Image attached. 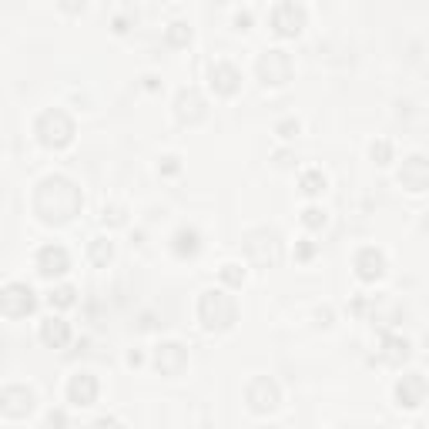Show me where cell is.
Returning a JSON list of instances; mask_svg holds the SVG:
<instances>
[{
    "instance_id": "cell-1",
    "label": "cell",
    "mask_w": 429,
    "mask_h": 429,
    "mask_svg": "<svg viewBox=\"0 0 429 429\" xmlns=\"http://www.w3.org/2000/svg\"><path fill=\"white\" fill-rule=\"evenodd\" d=\"M84 198H81V188L64 175H51L44 178L37 191H34V215L44 221V225H67L81 211Z\"/></svg>"
},
{
    "instance_id": "cell-2",
    "label": "cell",
    "mask_w": 429,
    "mask_h": 429,
    "mask_svg": "<svg viewBox=\"0 0 429 429\" xmlns=\"http://www.w3.org/2000/svg\"><path fill=\"white\" fill-rule=\"evenodd\" d=\"M198 319L208 332H225L238 319V306H235V298L225 288H208L198 298Z\"/></svg>"
},
{
    "instance_id": "cell-3",
    "label": "cell",
    "mask_w": 429,
    "mask_h": 429,
    "mask_svg": "<svg viewBox=\"0 0 429 429\" xmlns=\"http://www.w3.org/2000/svg\"><path fill=\"white\" fill-rule=\"evenodd\" d=\"M37 138H41V144L44 148H67V144L74 141V121L67 118L61 108H51V111H44L41 118H37Z\"/></svg>"
},
{
    "instance_id": "cell-4",
    "label": "cell",
    "mask_w": 429,
    "mask_h": 429,
    "mask_svg": "<svg viewBox=\"0 0 429 429\" xmlns=\"http://www.w3.org/2000/svg\"><path fill=\"white\" fill-rule=\"evenodd\" d=\"M245 252H248V258H252L255 265L268 268V265L278 262V255H282V242H278V235L272 228H255V231L245 235Z\"/></svg>"
},
{
    "instance_id": "cell-5",
    "label": "cell",
    "mask_w": 429,
    "mask_h": 429,
    "mask_svg": "<svg viewBox=\"0 0 429 429\" xmlns=\"http://www.w3.org/2000/svg\"><path fill=\"white\" fill-rule=\"evenodd\" d=\"M34 308H37V296H34L31 286H24V282L4 286V292H0V312L7 319H24V316H31Z\"/></svg>"
},
{
    "instance_id": "cell-6",
    "label": "cell",
    "mask_w": 429,
    "mask_h": 429,
    "mask_svg": "<svg viewBox=\"0 0 429 429\" xmlns=\"http://www.w3.org/2000/svg\"><path fill=\"white\" fill-rule=\"evenodd\" d=\"M292 57L286 51H265L258 57V77H262V84H272V88H282L292 81Z\"/></svg>"
},
{
    "instance_id": "cell-7",
    "label": "cell",
    "mask_w": 429,
    "mask_h": 429,
    "mask_svg": "<svg viewBox=\"0 0 429 429\" xmlns=\"http://www.w3.org/2000/svg\"><path fill=\"white\" fill-rule=\"evenodd\" d=\"M245 399H248V409H252V413H258V416L272 413V409L278 406V385H276V379H268V375H258V379H252V383H248V389H245Z\"/></svg>"
},
{
    "instance_id": "cell-8",
    "label": "cell",
    "mask_w": 429,
    "mask_h": 429,
    "mask_svg": "<svg viewBox=\"0 0 429 429\" xmlns=\"http://www.w3.org/2000/svg\"><path fill=\"white\" fill-rule=\"evenodd\" d=\"M0 413L11 419H24L34 413V389L27 385H4L0 389Z\"/></svg>"
},
{
    "instance_id": "cell-9",
    "label": "cell",
    "mask_w": 429,
    "mask_h": 429,
    "mask_svg": "<svg viewBox=\"0 0 429 429\" xmlns=\"http://www.w3.org/2000/svg\"><path fill=\"white\" fill-rule=\"evenodd\" d=\"M188 365V349L181 342H161L154 349V369L161 375H181Z\"/></svg>"
},
{
    "instance_id": "cell-10",
    "label": "cell",
    "mask_w": 429,
    "mask_h": 429,
    "mask_svg": "<svg viewBox=\"0 0 429 429\" xmlns=\"http://www.w3.org/2000/svg\"><path fill=\"white\" fill-rule=\"evenodd\" d=\"M272 27H276V34H282V37H296V34L306 27V11H302L298 4H292V0L276 4V7H272Z\"/></svg>"
},
{
    "instance_id": "cell-11",
    "label": "cell",
    "mask_w": 429,
    "mask_h": 429,
    "mask_svg": "<svg viewBox=\"0 0 429 429\" xmlns=\"http://www.w3.org/2000/svg\"><path fill=\"white\" fill-rule=\"evenodd\" d=\"M208 81H211V91H215V94H221V98H231L235 91L242 88V74H238V67L228 64V61L211 64Z\"/></svg>"
},
{
    "instance_id": "cell-12",
    "label": "cell",
    "mask_w": 429,
    "mask_h": 429,
    "mask_svg": "<svg viewBox=\"0 0 429 429\" xmlns=\"http://www.w3.org/2000/svg\"><path fill=\"white\" fill-rule=\"evenodd\" d=\"M175 114H178V121L181 124H198V121H205V98H201L195 88H185L181 94H178V101H175Z\"/></svg>"
},
{
    "instance_id": "cell-13",
    "label": "cell",
    "mask_w": 429,
    "mask_h": 429,
    "mask_svg": "<svg viewBox=\"0 0 429 429\" xmlns=\"http://www.w3.org/2000/svg\"><path fill=\"white\" fill-rule=\"evenodd\" d=\"M71 268V258L61 245H44L41 252H37V272L44 278H61Z\"/></svg>"
},
{
    "instance_id": "cell-14",
    "label": "cell",
    "mask_w": 429,
    "mask_h": 429,
    "mask_svg": "<svg viewBox=\"0 0 429 429\" xmlns=\"http://www.w3.org/2000/svg\"><path fill=\"white\" fill-rule=\"evenodd\" d=\"M396 399H399V406L419 409V406H423V399H426V375H423V373L403 375L399 385H396Z\"/></svg>"
},
{
    "instance_id": "cell-15",
    "label": "cell",
    "mask_w": 429,
    "mask_h": 429,
    "mask_svg": "<svg viewBox=\"0 0 429 429\" xmlns=\"http://www.w3.org/2000/svg\"><path fill=\"white\" fill-rule=\"evenodd\" d=\"M67 399H71L74 406H94V403H98V379L91 373L71 375V383H67Z\"/></svg>"
},
{
    "instance_id": "cell-16",
    "label": "cell",
    "mask_w": 429,
    "mask_h": 429,
    "mask_svg": "<svg viewBox=\"0 0 429 429\" xmlns=\"http://www.w3.org/2000/svg\"><path fill=\"white\" fill-rule=\"evenodd\" d=\"M399 185L406 191H423L429 185V165L423 154H413L409 161H403V171H399Z\"/></svg>"
},
{
    "instance_id": "cell-17",
    "label": "cell",
    "mask_w": 429,
    "mask_h": 429,
    "mask_svg": "<svg viewBox=\"0 0 429 429\" xmlns=\"http://www.w3.org/2000/svg\"><path fill=\"white\" fill-rule=\"evenodd\" d=\"M355 272L363 282H379L385 276V255L379 248H363L355 255Z\"/></svg>"
},
{
    "instance_id": "cell-18",
    "label": "cell",
    "mask_w": 429,
    "mask_h": 429,
    "mask_svg": "<svg viewBox=\"0 0 429 429\" xmlns=\"http://www.w3.org/2000/svg\"><path fill=\"white\" fill-rule=\"evenodd\" d=\"M41 342L51 345V349H64L67 342H71V325L64 319H47L41 322Z\"/></svg>"
},
{
    "instance_id": "cell-19",
    "label": "cell",
    "mask_w": 429,
    "mask_h": 429,
    "mask_svg": "<svg viewBox=\"0 0 429 429\" xmlns=\"http://www.w3.org/2000/svg\"><path fill=\"white\" fill-rule=\"evenodd\" d=\"M413 355V345H409V339H403V335H385L383 342V359L389 365H403Z\"/></svg>"
},
{
    "instance_id": "cell-20",
    "label": "cell",
    "mask_w": 429,
    "mask_h": 429,
    "mask_svg": "<svg viewBox=\"0 0 429 429\" xmlns=\"http://www.w3.org/2000/svg\"><path fill=\"white\" fill-rule=\"evenodd\" d=\"M198 252V231L195 228H181L175 235V255H181V258H188V255Z\"/></svg>"
},
{
    "instance_id": "cell-21",
    "label": "cell",
    "mask_w": 429,
    "mask_h": 429,
    "mask_svg": "<svg viewBox=\"0 0 429 429\" xmlns=\"http://www.w3.org/2000/svg\"><path fill=\"white\" fill-rule=\"evenodd\" d=\"M88 255L94 265H108L114 258V245H111V238H91Z\"/></svg>"
},
{
    "instance_id": "cell-22",
    "label": "cell",
    "mask_w": 429,
    "mask_h": 429,
    "mask_svg": "<svg viewBox=\"0 0 429 429\" xmlns=\"http://www.w3.org/2000/svg\"><path fill=\"white\" fill-rule=\"evenodd\" d=\"M298 185H302L306 195H322L325 191V175H322L319 168H312V171H306V175L298 178Z\"/></svg>"
},
{
    "instance_id": "cell-23",
    "label": "cell",
    "mask_w": 429,
    "mask_h": 429,
    "mask_svg": "<svg viewBox=\"0 0 429 429\" xmlns=\"http://www.w3.org/2000/svg\"><path fill=\"white\" fill-rule=\"evenodd\" d=\"M74 296H77L74 286H57V288H51L47 302H51L54 308H71V306H74Z\"/></svg>"
},
{
    "instance_id": "cell-24",
    "label": "cell",
    "mask_w": 429,
    "mask_h": 429,
    "mask_svg": "<svg viewBox=\"0 0 429 429\" xmlns=\"http://www.w3.org/2000/svg\"><path fill=\"white\" fill-rule=\"evenodd\" d=\"M188 41H191V27H188L185 21H175V24H171V27H168V44L185 47Z\"/></svg>"
},
{
    "instance_id": "cell-25",
    "label": "cell",
    "mask_w": 429,
    "mask_h": 429,
    "mask_svg": "<svg viewBox=\"0 0 429 429\" xmlns=\"http://www.w3.org/2000/svg\"><path fill=\"white\" fill-rule=\"evenodd\" d=\"M369 154H373V161H375V165H389V161H393V144L379 138V141H373Z\"/></svg>"
},
{
    "instance_id": "cell-26",
    "label": "cell",
    "mask_w": 429,
    "mask_h": 429,
    "mask_svg": "<svg viewBox=\"0 0 429 429\" xmlns=\"http://www.w3.org/2000/svg\"><path fill=\"white\" fill-rule=\"evenodd\" d=\"M221 282H225V286H242L245 268L242 265H225V268H221Z\"/></svg>"
},
{
    "instance_id": "cell-27",
    "label": "cell",
    "mask_w": 429,
    "mask_h": 429,
    "mask_svg": "<svg viewBox=\"0 0 429 429\" xmlns=\"http://www.w3.org/2000/svg\"><path fill=\"white\" fill-rule=\"evenodd\" d=\"M302 225H306V228H322V225H325V211L322 208H306L302 211Z\"/></svg>"
},
{
    "instance_id": "cell-28",
    "label": "cell",
    "mask_w": 429,
    "mask_h": 429,
    "mask_svg": "<svg viewBox=\"0 0 429 429\" xmlns=\"http://www.w3.org/2000/svg\"><path fill=\"white\" fill-rule=\"evenodd\" d=\"M278 134H282V138H296V134H298V121H296V118L278 121Z\"/></svg>"
},
{
    "instance_id": "cell-29",
    "label": "cell",
    "mask_w": 429,
    "mask_h": 429,
    "mask_svg": "<svg viewBox=\"0 0 429 429\" xmlns=\"http://www.w3.org/2000/svg\"><path fill=\"white\" fill-rule=\"evenodd\" d=\"M91 429H124V423H121V419H114V416H101Z\"/></svg>"
},
{
    "instance_id": "cell-30",
    "label": "cell",
    "mask_w": 429,
    "mask_h": 429,
    "mask_svg": "<svg viewBox=\"0 0 429 429\" xmlns=\"http://www.w3.org/2000/svg\"><path fill=\"white\" fill-rule=\"evenodd\" d=\"M104 221H111V225H121V221H124V211L121 208H104Z\"/></svg>"
},
{
    "instance_id": "cell-31",
    "label": "cell",
    "mask_w": 429,
    "mask_h": 429,
    "mask_svg": "<svg viewBox=\"0 0 429 429\" xmlns=\"http://www.w3.org/2000/svg\"><path fill=\"white\" fill-rule=\"evenodd\" d=\"M47 423H51V429H64V413H51V419H47Z\"/></svg>"
},
{
    "instance_id": "cell-32",
    "label": "cell",
    "mask_w": 429,
    "mask_h": 429,
    "mask_svg": "<svg viewBox=\"0 0 429 429\" xmlns=\"http://www.w3.org/2000/svg\"><path fill=\"white\" fill-rule=\"evenodd\" d=\"M178 168H181V165H178V158H165V165H161V171H165V175H175Z\"/></svg>"
},
{
    "instance_id": "cell-33",
    "label": "cell",
    "mask_w": 429,
    "mask_h": 429,
    "mask_svg": "<svg viewBox=\"0 0 429 429\" xmlns=\"http://www.w3.org/2000/svg\"><path fill=\"white\" fill-rule=\"evenodd\" d=\"M312 255H316V245L312 242H306L302 248H298V258H312Z\"/></svg>"
},
{
    "instance_id": "cell-34",
    "label": "cell",
    "mask_w": 429,
    "mask_h": 429,
    "mask_svg": "<svg viewBox=\"0 0 429 429\" xmlns=\"http://www.w3.org/2000/svg\"><path fill=\"white\" fill-rule=\"evenodd\" d=\"M235 24H238V27H248V24H252V14H238V17H235Z\"/></svg>"
}]
</instances>
